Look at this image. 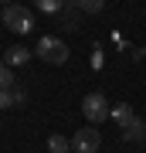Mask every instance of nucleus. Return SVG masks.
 Here are the masks:
<instances>
[{
    "label": "nucleus",
    "instance_id": "4",
    "mask_svg": "<svg viewBox=\"0 0 146 153\" xmlns=\"http://www.w3.org/2000/svg\"><path fill=\"white\" fill-rule=\"evenodd\" d=\"M102 150V133L95 126H82L71 136V153H99Z\"/></svg>",
    "mask_w": 146,
    "mask_h": 153
},
{
    "label": "nucleus",
    "instance_id": "5",
    "mask_svg": "<svg viewBox=\"0 0 146 153\" xmlns=\"http://www.w3.org/2000/svg\"><path fill=\"white\" fill-rule=\"evenodd\" d=\"M119 136L126 140V143H146V119H129L126 126H119Z\"/></svg>",
    "mask_w": 146,
    "mask_h": 153
},
{
    "label": "nucleus",
    "instance_id": "12",
    "mask_svg": "<svg viewBox=\"0 0 146 153\" xmlns=\"http://www.w3.org/2000/svg\"><path fill=\"white\" fill-rule=\"evenodd\" d=\"M10 105H17L14 102V92H0V109H10Z\"/></svg>",
    "mask_w": 146,
    "mask_h": 153
},
{
    "label": "nucleus",
    "instance_id": "10",
    "mask_svg": "<svg viewBox=\"0 0 146 153\" xmlns=\"http://www.w3.org/2000/svg\"><path fill=\"white\" fill-rule=\"evenodd\" d=\"M75 10H82V14H99V10H105V4H102V0H78Z\"/></svg>",
    "mask_w": 146,
    "mask_h": 153
},
{
    "label": "nucleus",
    "instance_id": "11",
    "mask_svg": "<svg viewBox=\"0 0 146 153\" xmlns=\"http://www.w3.org/2000/svg\"><path fill=\"white\" fill-rule=\"evenodd\" d=\"M38 10H44V14H58L61 4H58V0H38Z\"/></svg>",
    "mask_w": 146,
    "mask_h": 153
},
{
    "label": "nucleus",
    "instance_id": "7",
    "mask_svg": "<svg viewBox=\"0 0 146 153\" xmlns=\"http://www.w3.org/2000/svg\"><path fill=\"white\" fill-rule=\"evenodd\" d=\"M112 119L119 123V126H126L129 119H136V112H133L129 102H116V105H112Z\"/></svg>",
    "mask_w": 146,
    "mask_h": 153
},
{
    "label": "nucleus",
    "instance_id": "2",
    "mask_svg": "<svg viewBox=\"0 0 146 153\" xmlns=\"http://www.w3.org/2000/svg\"><path fill=\"white\" fill-rule=\"evenodd\" d=\"M4 24L14 34H31L34 31V14L24 4H10V7H4Z\"/></svg>",
    "mask_w": 146,
    "mask_h": 153
},
{
    "label": "nucleus",
    "instance_id": "13",
    "mask_svg": "<svg viewBox=\"0 0 146 153\" xmlns=\"http://www.w3.org/2000/svg\"><path fill=\"white\" fill-rule=\"evenodd\" d=\"M0 17H4V14H0Z\"/></svg>",
    "mask_w": 146,
    "mask_h": 153
},
{
    "label": "nucleus",
    "instance_id": "3",
    "mask_svg": "<svg viewBox=\"0 0 146 153\" xmlns=\"http://www.w3.org/2000/svg\"><path fill=\"white\" fill-rule=\"evenodd\" d=\"M82 112H85V119L88 123H105L109 116H112V109H109V99L102 92H88L85 99H82Z\"/></svg>",
    "mask_w": 146,
    "mask_h": 153
},
{
    "label": "nucleus",
    "instance_id": "9",
    "mask_svg": "<svg viewBox=\"0 0 146 153\" xmlns=\"http://www.w3.org/2000/svg\"><path fill=\"white\" fill-rule=\"evenodd\" d=\"M14 82H17V78H14V68H7L4 61H0V92H10Z\"/></svg>",
    "mask_w": 146,
    "mask_h": 153
},
{
    "label": "nucleus",
    "instance_id": "1",
    "mask_svg": "<svg viewBox=\"0 0 146 153\" xmlns=\"http://www.w3.org/2000/svg\"><path fill=\"white\" fill-rule=\"evenodd\" d=\"M41 61H48V65H65L68 61V44L61 38H54V34H44L38 41V51H34Z\"/></svg>",
    "mask_w": 146,
    "mask_h": 153
},
{
    "label": "nucleus",
    "instance_id": "6",
    "mask_svg": "<svg viewBox=\"0 0 146 153\" xmlns=\"http://www.w3.org/2000/svg\"><path fill=\"white\" fill-rule=\"evenodd\" d=\"M27 58H31V51L24 48V44H10L4 55V65L7 68H17V65H27Z\"/></svg>",
    "mask_w": 146,
    "mask_h": 153
},
{
    "label": "nucleus",
    "instance_id": "8",
    "mask_svg": "<svg viewBox=\"0 0 146 153\" xmlns=\"http://www.w3.org/2000/svg\"><path fill=\"white\" fill-rule=\"evenodd\" d=\"M48 153H71V140L68 136H48Z\"/></svg>",
    "mask_w": 146,
    "mask_h": 153
}]
</instances>
